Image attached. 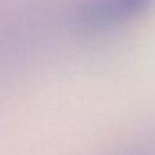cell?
Segmentation results:
<instances>
[{
  "label": "cell",
  "instance_id": "6da1fadb",
  "mask_svg": "<svg viewBox=\"0 0 155 155\" xmlns=\"http://www.w3.org/2000/svg\"><path fill=\"white\" fill-rule=\"evenodd\" d=\"M152 0H84L74 12V24L84 30H103L141 15Z\"/></svg>",
  "mask_w": 155,
  "mask_h": 155
},
{
  "label": "cell",
  "instance_id": "7a4b0ae2",
  "mask_svg": "<svg viewBox=\"0 0 155 155\" xmlns=\"http://www.w3.org/2000/svg\"><path fill=\"white\" fill-rule=\"evenodd\" d=\"M126 155H155V151L151 152V151H139V152H129Z\"/></svg>",
  "mask_w": 155,
  "mask_h": 155
}]
</instances>
